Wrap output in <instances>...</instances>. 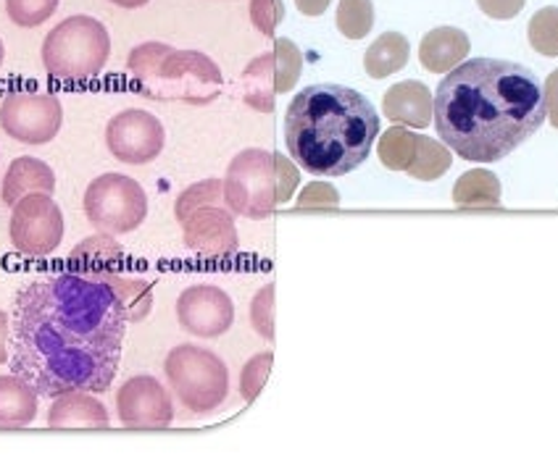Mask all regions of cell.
Returning <instances> with one entry per match:
<instances>
[{"mask_svg": "<svg viewBox=\"0 0 558 470\" xmlns=\"http://www.w3.org/2000/svg\"><path fill=\"white\" fill-rule=\"evenodd\" d=\"M109 55V29L93 16L66 18L43 42V66L56 79H93L104 72Z\"/></svg>", "mask_w": 558, "mask_h": 470, "instance_id": "cell-5", "label": "cell"}, {"mask_svg": "<svg viewBox=\"0 0 558 470\" xmlns=\"http://www.w3.org/2000/svg\"><path fill=\"white\" fill-rule=\"evenodd\" d=\"M3 59H5V48H3V40H0V66H3Z\"/></svg>", "mask_w": 558, "mask_h": 470, "instance_id": "cell-40", "label": "cell"}, {"mask_svg": "<svg viewBox=\"0 0 558 470\" xmlns=\"http://www.w3.org/2000/svg\"><path fill=\"white\" fill-rule=\"evenodd\" d=\"M469 48V35L459 27H437L422 37V46H418V61L427 72L433 74H448L450 69H456L459 63L466 61Z\"/></svg>", "mask_w": 558, "mask_h": 470, "instance_id": "cell-17", "label": "cell"}, {"mask_svg": "<svg viewBox=\"0 0 558 470\" xmlns=\"http://www.w3.org/2000/svg\"><path fill=\"white\" fill-rule=\"evenodd\" d=\"M63 108L56 95L11 92L0 103V126L24 145H46L59 135Z\"/></svg>", "mask_w": 558, "mask_h": 470, "instance_id": "cell-9", "label": "cell"}, {"mask_svg": "<svg viewBox=\"0 0 558 470\" xmlns=\"http://www.w3.org/2000/svg\"><path fill=\"white\" fill-rule=\"evenodd\" d=\"M385 116L390 119L392 124L401 126H414V129H424L433 122L435 113V100L433 92H429L427 85L416 79H405L392 85L383 98Z\"/></svg>", "mask_w": 558, "mask_h": 470, "instance_id": "cell-15", "label": "cell"}, {"mask_svg": "<svg viewBox=\"0 0 558 470\" xmlns=\"http://www.w3.org/2000/svg\"><path fill=\"white\" fill-rule=\"evenodd\" d=\"M543 98H545V111H548L550 124L558 129V69L548 76V79H545Z\"/></svg>", "mask_w": 558, "mask_h": 470, "instance_id": "cell-36", "label": "cell"}, {"mask_svg": "<svg viewBox=\"0 0 558 470\" xmlns=\"http://www.w3.org/2000/svg\"><path fill=\"white\" fill-rule=\"evenodd\" d=\"M59 9V0H5V11L16 27H40Z\"/></svg>", "mask_w": 558, "mask_h": 470, "instance_id": "cell-29", "label": "cell"}, {"mask_svg": "<svg viewBox=\"0 0 558 470\" xmlns=\"http://www.w3.org/2000/svg\"><path fill=\"white\" fill-rule=\"evenodd\" d=\"M275 156L264 150H245L227 169L225 198L234 213L264 219L277 206Z\"/></svg>", "mask_w": 558, "mask_h": 470, "instance_id": "cell-8", "label": "cell"}, {"mask_svg": "<svg viewBox=\"0 0 558 470\" xmlns=\"http://www.w3.org/2000/svg\"><path fill=\"white\" fill-rule=\"evenodd\" d=\"M167 379L177 399L190 412H211L227 399L230 392V373L214 352L195 345H180L169 352L163 363Z\"/></svg>", "mask_w": 558, "mask_h": 470, "instance_id": "cell-6", "label": "cell"}, {"mask_svg": "<svg viewBox=\"0 0 558 470\" xmlns=\"http://www.w3.org/2000/svg\"><path fill=\"white\" fill-rule=\"evenodd\" d=\"M251 319L253 326L258 329V334L266 336V339H275V287L258 292L251 308Z\"/></svg>", "mask_w": 558, "mask_h": 470, "instance_id": "cell-30", "label": "cell"}, {"mask_svg": "<svg viewBox=\"0 0 558 470\" xmlns=\"http://www.w3.org/2000/svg\"><path fill=\"white\" fill-rule=\"evenodd\" d=\"M126 323L111 284L72 269L48 273L14 297L11 373L40 397L106 392L122 360Z\"/></svg>", "mask_w": 558, "mask_h": 470, "instance_id": "cell-1", "label": "cell"}, {"mask_svg": "<svg viewBox=\"0 0 558 470\" xmlns=\"http://www.w3.org/2000/svg\"><path fill=\"white\" fill-rule=\"evenodd\" d=\"M275 92H288L293 90V85L301 76V63L303 55L290 40H277V50H275Z\"/></svg>", "mask_w": 558, "mask_h": 470, "instance_id": "cell-28", "label": "cell"}, {"mask_svg": "<svg viewBox=\"0 0 558 470\" xmlns=\"http://www.w3.org/2000/svg\"><path fill=\"white\" fill-rule=\"evenodd\" d=\"M379 135L372 100L342 85H311L284 113V145L303 171L345 176L369 158Z\"/></svg>", "mask_w": 558, "mask_h": 470, "instance_id": "cell-3", "label": "cell"}, {"mask_svg": "<svg viewBox=\"0 0 558 470\" xmlns=\"http://www.w3.org/2000/svg\"><path fill=\"white\" fill-rule=\"evenodd\" d=\"M85 215L95 232L117 234L135 232L148 215V198L135 180L124 174H104L90 182L85 193Z\"/></svg>", "mask_w": 558, "mask_h": 470, "instance_id": "cell-7", "label": "cell"}, {"mask_svg": "<svg viewBox=\"0 0 558 470\" xmlns=\"http://www.w3.org/2000/svg\"><path fill=\"white\" fill-rule=\"evenodd\" d=\"M329 3H332V0H295L298 11L306 16H322L329 9Z\"/></svg>", "mask_w": 558, "mask_h": 470, "instance_id": "cell-38", "label": "cell"}, {"mask_svg": "<svg viewBox=\"0 0 558 470\" xmlns=\"http://www.w3.org/2000/svg\"><path fill=\"white\" fill-rule=\"evenodd\" d=\"M411 46L401 32H385L372 42L364 55V69L372 79H385V76L401 72L409 63Z\"/></svg>", "mask_w": 558, "mask_h": 470, "instance_id": "cell-21", "label": "cell"}, {"mask_svg": "<svg viewBox=\"0 0 558 470\" xmlns=\"http://www.w3.org/2000/svg\"><path fill=\"white\" fill-rule=\"evenodd\" d=\"M56 193V174L40 158H16L5 171L3 180V202L14 208L19 200L27 195H53Z\"/></svg>", "mask_w": 558, "mask_h": 470, "instance_id": "cell-18", "label": "cell"}, {"mask_svg": "<svg viewBox=\"0 0 558 470\" xmlns=\"http://www.w3.org/2000/svg\"><path fill=\"white\" fill-rule=\"evenodd\" d=\"M163 139L167 137H163L161 122L154 113L137 111V108L117 113L106 126V145L111 156L130 166H143L161 156Z\"/></svg>", "mask_w": 558, "mask_h": 470, "instance_id": "cell-11", "label": "cell"}, {"mask_svg": "<svg viewBox=\"0 0 558 470\" xmlns=\"http://www.w3.org/2000/svg\"><path fill=\"white\" fill-rule=\"evenodd\" d=\"M130 74L137 82L140 92L154 98H185L198 103L193 87H206L219 92V72L211 61L198 53H177V50L148 42L132 50Z\"/></svg>", "mask_w": 558, "mask_h": 470, "instance_id": "cell-4", "label": "cell"}, {"mask_svg": "<svg viewBox=\"0 0 558 470\" xmlns=\"http://www.w3.org/2000/svg\"><path fill=\"white\" fill-rule=\"evenodd\" d=\"M177 319L187 334L214 339L230 332L234 321V305L225 289L211 287V284H198L190 287L177 300Z\"/></svg>", "mask_w": 558, "mask_h": 470, "instance_id": "cell-12", "label": "cell"}, {"mask_svg": "<svg viewBox=\"0 0 558 470\" xmlns=\"http://www.w3.org/2000/svg\"><path fill=\"white\" fill-rule=\"evenodd\" d=\"M11 355V316L0 310V366L9 363Z\"/></svg>", "mask_w": 558, "mask_h": 470, "instance_id": "cell-37", "label": "cell"}, {"mask_svg": "<svg viewBox=\"0 0 558 470\" xmlns=\"http://www.w3.org/2000/svg\"><path fill=\"white\" fill-rule=\"evenodd\" d=\"M182 224H185V245L198 256H232L238 250L232 219L219 208H193Z\"/></svg>", "mask_w": 558, "mask_h": 470, "instance_id": "cell-14", "label": "cell"}, {"mask_svg": "<svg viewBox=\"0 0 558 470\" xmlns=\"http://www.w3.org/2000/svg\"><path fill=\"white\" fill-rule=\"evenodd\" d=\"M527 37L532 50L548 59H558V5H545L530 18Z\"/></svg>", "mask_w": 558, "mask_h": 470, "instance_id": "cell-26", "label": "cell"}, {"mask_svg": "<svg viewBox=\"0 0 558 470\" xmlns=\"http://www.w3.org/2000/svg\"><path fill=\"white\" fill-rule=\"evenodd\" d=\"M117 412L124 429H169L174 408L161 384L154 376H135L119 389Z\"/></svg>", "mask_w": 558, "mask_h": 470, "instance_id": "cell-13", "label": "cell"}, {"mask_svg": "<svg viewBox=\"0 0 558 470\" xmlns=\"http://www.w3.org/2000/svg\"><path fill=\"white\" fill-rule=\"evenodd\" d=\"M124 260V250L113 243L111 234L98 232L95 237L85 239V243L74 247L72 252V271L85 273V276H93V273L119 269V263Z\"/></svg>", "mask_w": 558, "mask_h": 470, "instance_id": "cell-22", "label": "cell"}, {"mask_svg": "<svg viewBox=\"0 0 558 470\" xmlns=\"http://www.w3.org/2000/svg\"><path fill=\"white\" fill-rule=\"evenodd\" d=\"M340 202V195L335 193V187H329V184H308L306 189H303L301 200H298V206L301 208H311V206H338Z\"/></svg>", "mask_w": 558, "mask_h": 470, "instance_id": "cell-33", "label": "cell"}, {"mask_svg": "<svg viewBox=\"0 0 558 470\" xmlns=\"http://www.w3.org/2000/svg\"><path fill=\"white\" fill-rule=\"evenodd\" d=\"M524 3L527 0H477L482 14L496 18V22H509L524 9Z\"/></svg>", "mask_w": 558, "mask_h": 470, "instance_id": "cell-34", "label": "cell"}, {"mask_svg": "<svg viewBox=\"0 0 558 470\" xmlns=\"http://www.w3.org/2000/svg\"><path fill=\"white\" fill-rule=\"evenodd\" d=\"M269 368H271V352L256 355V358L245 366L243 379H240V389H243V397L248 399V403L251 399H256L258 392H262V386L266 384V376H269Z\"/></svg>", "mask_w": 558, "mask_h": 470, "instance_id": "cell-31", "label": "cell"}, {"mask_svg": "<svg viewBox=\"0 0 558 470\" xmlns=\"http://www.w3.org/2000/svg\"><path fill=\"white\" fill-rule=\"evenodd\" d=\"M251 18L264 35H271L279 24V18H282V3H279V0H253Z\"/></svg>", "mask_w": 558, "mask_h": 470, "instance_id": "cell-32", "label": "cell"}, {"mask_svg": "<svg viewBox=\"0 0 558 470\" xmlns=\"http://www.w3.org/2000/svg\"><path fill=\"white\" fill-rule=\"evenodd\" d=\"M374 27V3L372 0H340L338 5V29L348 40H364Z\"/></svg>", "mask_w": 558, "mask_h": 470, "instance_id": "cell-27", "label": "cell"}, {"mask_svg": "<svg viewBox=\"0 0 558 470\" xmlns=\"http://www.w3.org/2000/svg\"><path fill=\"white\" fill-rule=\"evenodd\" d=\"M275 171H277V202H288L293 198V189L298 187V171L290 166L288 161H284L279 152H275Z\"/></svg>", "mask_w": 558, "mask_h": 470, "instance_id": "cell-35", "label": "cell"}, {"mask_svg": "<svg viewBox=\"0 0 558 470\" xmlns=\"http://www.w3.org/2000/svg\"><path fill=\"white\" fill-rule=\"evenodd\" d=\"M435 129L459 158L496 163L548 119L535 72L513 61L472 59L450 69L435 92Z\"/></svg>", "mask_w": 558, "mask_h": 470, "instance_id": "cell-2", "label": "cell"}, {"mask_svg": "<svg viewBox=\"0 0 558 470\" xmlns=\"http://www.w3.org/2000/svg\"><path fill=\"white\" fill-rule=\"evenodd\" d=\"M11 243L22 256L46 258L63 239V213L50 195H27L11 213Z\"/></svg>", "mask_w": 558, "mask_h": 470, "instance_id": "cell-10", "label": "cell"}, {"mask_svg": "<svg viewBox=\"0 0 558 470\" xmlns=\"http://www.w3.org/2000/svg\"><path fill=\"white\" fill-rule=\"evenodd\" d=\"M111 3L122 5V9H140V5H145L148 0H111Z\"/></svg>", "mask_w": 558, "mask_h": 470, "instance_id": "cell-39", "label": "cell"}, {"mask_svg": "<svg viewBox=\"0 0 558 470\" xmlns=\"http://www.w3.org/2000/svg\"><path fill=\"white\" fill-rule=\"evenodd\" d=\"M90 279H100V282L111 284V289L117 292V297L122 300L126 310V321H143L150 313V305H154V284L143 282V279L122 273V269H109L93 273Z\"/></svg>", "mask_w": 558, "mask_h": 470, "instance_id": "cell-20", "label": "cell"}, {"mask_svg": "<svg viewBox=\"0 0 558 470\" xmlns=\"http://www.w3.org/2000/svg\"><path fill=\"white\" fill-rule=\"evenodd\" d=\"M418 148V135L409 129V126H392L379 139V161L392 171H409L411 163L416 158Z\"/></svg>", "mask_w": 558, "mask_h": 470, "instance_id": "cell-24", "label": "cell"}, {"mask_svg": "<svg viewBox=\"0 0 558 470\" xmlns=\"http://www.w3.org/2000/svg\"><path fill=\"white\" fill-rule=\"evenodd\" d=\"M448 169H450V150L442 148V145H437L435 139L418 135L416 158L409 166V174L414 176V180L433 182V180H440Z\"/></svg>", "mask_w": 558, "mask_h": 470, "instance_id": "cell-25", "label": "cell"}, {"mask_svg": "<svg viewBox=\"0 0 558 470\" xmlns=\"http://www.w3.org/2000/svg\"><path fill=\"white\" fill-rule=\"evenodd\" d=\"M40 392L16 373L0 376V429H27L37 416Z\"/></svg>", "mask_w": 558, "mask_h": 470, "instance_id": "cell-19", "label": "cell"}, {"mask_svg": "<svg viewBox=\"0 0 558 470\" xmlns=\"http://www.w3.org/2000/svg\"><path fill=\"white\" fill-rule=\"evenodd\" d=\"M50 429H109V410L104 408L100 399L93 397V392H61L53 397V405L48 410Z\"/></svg>", "mask_w": 558, "mask_h": 470, "instance_id": "cell-16", "label": "cell"}, {"mask_svg": "<svg viewBox=\"0 0 558 470\" xmlns=\"http://www.w3.org/2000/svg\"><path fill=\"white\" fill-rule=\"evenodd\" d=\"M453 202L461 208L472 206H498L500 202V182L493 171H469L456 182Z\"/></svg>", "mask_w": 558, "mask_h": 470, "instance_id": "cell-23", "label": "cell"}]
</instances>
